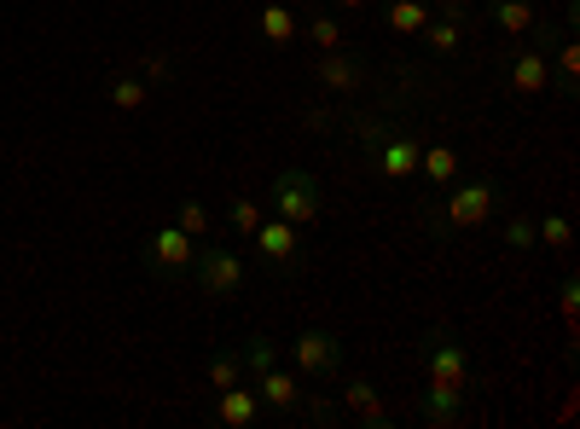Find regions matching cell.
<instances>
[{
	"instance_id": "1",
	"label": "cell",
	"mask_w": 580,
	"mask_h": 429,
	"mask_svg": "<svg viewBox=\"0 0 580 429\" xmlns=\"http://www.w3.org/2000/svg\"><path fill=\"white\" fill-rule=\"evenodd\" d=\"M500 210V186H493L488 175H476L465 186H453L447 198H436V210H430V232H470V227H482V220Z\"/></svg>"
},
{
	"instance_id": "2",
	"label": "cell",
	"mask_w": 580,
	"mask_h": 429,
	"mask_svg": "<svg viewBox=\"0 0 580 429\" xmlns=\"http://www.w3.org/2000/svg\"><path fill=\"white\" fill-rule=\"evenodd\" d=\"M273 215H285L290 227H319V215H326V192H319V180L308 168H279V180H273Z\"/></svg>"
},
{
	"instance_id": "3",
	"label": "cell",
	"mask_w": 580,
	"mask_h": 429,
	"mask_svg": "<svg viewBox=\"0 0 580 429\" xmlns=\"http://www.w3.org/2000/svg\"><path fill=\"white\" fill-rule=\"evenodd\" d=\"M192 279L203 296H215V302H227L244 290V262H238V250H198L192 255Z\"/></svg>"
},
{
	"instance_id": "4",
	"label": "cell",
	"mask_w": 580,
	"mask_h": 429,
	"mask_svg": "<svg viewBox=\"0 0 580 429\" xmlns=\"http://www.w3.org/2000/svg\"><path fill=\"white\" fill-rule=\"evenodd\" d=\"M198 238H186L175 220H168V227H157L146 238V267H151V279H180V273H192V250Z\"/></svg>"
},
{
	"instance_id": "5",
	"label": "cell",
	"mask_w": 580,
	"mask_h": 429,
	"mask_svg": "<svg viewBox=\"0 0 580 429\" xmlns=\"http://www.w3.org/2000/svg\"><path fill=\"white\" fill-rule=\"evenodd\" d=\"M424 366H430V383H453V389L470 383V354H465V342H458L453 331H441V325L424 337Z\"/></svg>"
},
{
	"instance_id": "6",
	"label": "cell",
	"mask_w": 580,
	"mask_h": 429,
	"mask_svg": "<svg viewBox=\"0 0 580 429\" xmlns=\"http://www.w3.org/2000/svg\"><path fill=\"white\" fill-rule=\"evenodd\" d=\"M290 354H297V377H337L343 371V342L331 331H302Z\"/></svg>"
},
{
	"instance_id": "7",
	"label": "cell",
	"mask_w": 580,
	"mask_h": 429,
	"mask_svg": "<svg viewBox=\"0 0 580 429\" xmlns=\"http://www.w3.org/2000/svg\"><path fill=\"white\" fill-rule=\"evenodd\" d=\"M255 250H262V262L273 267H297V250H302V227H290L285 215H262L255 220Z\"/></svg>"
},
{
	"instance_id": "8",
	"label": "cell",
	"mask_w": 580,
	"mask_h": 429,
	"mask_svg": "<svg viewBox=\"0 0 580 429\" xmlns=\"http://www.w3.org/2000/svg\"><path fill=\"white\" fill-rule=\"evenodd\" d=\"M343 418H361V429H389L395 412L383 406V394H378L371 377H349L343 383Z\"/></svg>"
},
{
	"instance_id": "9",
	"label": "cell",
	"mask_w": 580,
	"mask_h": 429,
	"mask_svg": "<svg viewBox=\"0 0 580 429\" xmlns=\"http://www.w3.org/2000/svg\"><path fill=\"white\" fill-rule=\"evenodd\" d=\"M418 140L413 134H378L371 140V157H378V175L383 180H406V175H418Z\"/></svg>"
},
{
	"instance_id": "10",
	"label": "cell",
	"mask_w": 580,
	"mask_h": 429,
	"mask_svg": "<svg viewBox=\"0 0 580 429\" xmlns=\"http://www.w3.org/2000/svg\"><path fill=\"white\" fill-rule=\"evenodd\" d=\"M413 412L430 429H453L458 418H465V389H453V383H430V389H418V401Z\"/></svg>"
},
{
	"instance_id": "11",
	"label": "cell",
	"mask_w": 580,
	"mask_h": 429,
	"mask_svg": "<svg viewBox=\"0 0 580 429\" xmlns=\"http://www.w3.org/2000/svg\"><path fill=\"white\" fill-rule=\"evenodd\" d=\"M314 81H319V88H331V93H361L366 71H361V59H354V53L331 47V53L314 59Z\"/></svg>"
},
{
	"instance_id": "12",
	"label": "cell",
	"mask_w": 580,
	"mask_h": 429,
	"mask_svg": "<svg viewBox=\"0 0 580 429\" xmlns=\"http://www.w3.org/2000/svg\"><path fill=\"white\" fill-rule=\"evenodd\" d=\"M215 424H227V429H255L262 424V394H255V383H232V389H220L215 394Z\"/></svg>"
},
{
	"instance_id": "13",
	"label": "cell",
	"mask_w": 580,
	"mask_h": 429,
	"mask_svg": "<svg viewBox=\"0 0 580 429\" xmlns=\"http://www.w3.org/2000/svg\"><path fill=\"white\" fill-rule=\"evenodd\" d=\"M510 93H522V99H534V93H545V81H552V59L540 53V47H522L517 59H510Z\"/></svg>"
},
{
	"instance_id": "14",
	"label": "cell",
	"mask_w": 580,
	"mask_h": 429,
	"mask_svg": "<svg viewBox=\"0 0 580 429\" xmlns=\"http://www.w3.org/2000/svg\"><path fill=\"white\" fill-rule=\"evenodd\" d=\"M458 18H465V7H458V0H447V12H441V18H430V24L418 29L424 47H430V53H441V59L458 53V47H465V24H458Z\"/></svg>"
},
{
	"instance_id": "15",
	"label": "cell",
	"mask_w": 580,
	"mask_h": 429,
	"mask_svg": "<svg viewBox=\"0 0 580 429\" xmlns=\"http://www.w3.org/2000/svg\"><path fill=\"white\" fill-rule=\"evenodd\" d=\"M255 383V394H262V406H273V412H290L302 401V377L297 371H279V366H267L262 377H250Z\"/></svg>"
},
{
	"instance_id": "16",
	"label": "cell",
	"mask_w": 580,
	"mask_h": 429,
	"mask_svg": "<svg viewBox=\"0 0 580 429\" xmlns=\"http://www.w3.org/2000/svg\"><path fill=\"white\" fill-rule=\"evenodd\" d=\"M552 76H557V93H563V99L580 93V47H575V36H557V47H552Z\"/></svg>"
},
{
	"instance_id": "17",
	"label": "cell",
	"mask_w": 580,
	"mask_h": 429,
	"mask_svg": "<svg viewBox=\"0 0 580 429\" xmlns=\"http://www.w3.org/2000/svg\"><path fill=\"white\" fill-rule=\"evenodd\" d=\"M488 18L505 29V36H528V29H534V0H488Z\"/></svg>"
},
{
	"instance_id": "18",
	"label": "cell",
	"mask_w": 580,
	"mask_h": 429,
	"mask_svg": "<svg viewBox=\"0 0 580 429\" xmlns=\"http://www.w3.org/2000/svg\"><path fill=\"white\" fill-rule=\"evenodd\" d=\"M255 29H262V41H273V47H290L297 41V12L290 7H279V0H273V7H262V18H255Z\"/></svg>"
},
{
	"instance_id": "19",
	"label": "cell",
	"mask_w": 580,
	"mask_h": 429,
	"mask_svg": "<svg viewBox=\"0 0 580 429\" xmlns=\"http://www.w3.org/2000/svg\"><path fill=\"white\" fill-rule=\"evenodd\" d=\"M418 168H424V180H430V186H453L458 180V151L453 146H424Z\"/></svg>"
},
{
	"instance_id": "20",
	"label": "cell",
	"mask_w": 580,
	"mask_h": 429,
	"mask_svg": "<svg viewBox=\"0 0 580 429\" xmlns=\"http://www.w3.org/2000/svg\"><path fill=\"white\" fill-rule=\"evenodd\" d=\"M290 418H297V424H314V429H331V424H343V401H326V394H302V401L290 406Z\"/></svg>"
},
{
	"instance_id": "21",
	"label": "cell",
	"mask_w": 580,
	"mask_h": 429,
	"mask_svg": "<svg viewBox=\"0 0 580 429\" xmlns=\"http://www.w3.org/2000/svg\"><path fill=\"white\" fill-rule=\"evenodd\" d=\"M383 24L395 29V36H418V29L430 24V7H424V0H389V7H383Z\"/></svg>"
},
{
	"instance_id": "22",
	"label": "cell",
	"mask_w": 580,
	"mask_h": 429,
	"mask_svg": "<svg viewBox=\"0 0 580 429\" xmlns=\"http://www.w3.org/2000/svg\"><path fill=\"white\" fill-rule=\"evenodd\" d=\"M534 244L552 250V255H569V244H575L569 215H540V220H534Z\"/></svg>"
},
{
	"instance_id": "23",
	"label": "cell",
	"mask_w": 580,
	"mask_h": 429,
	"mask_svg": "<svg viewBox=\"0 0 580 429\" xmlns=\"http://www.w3.org/2000/svg\"><path fill=\"white\" fill-rule=\"evenodd\" d=\"M105 99H111L116 111H146V99H151V93H146V81H140V76H128V71H123V76H111Z\"/></svg>"
},
{
	"instance_id": "24",
	"label": "cell",
	"mask_w": 580,
	"mask_h": 429,
	"mask_svg": "<svg viewBox=\"0 0 580 429\" xmlns=\"http://www.w3.org/2000/svg\"><path fill=\"white\" fill-rule=\"evenodd\" d=\"M238 359H244V371H250V377H262L267 366H279V342H273V337H244Z\"/></svg>"
},
{
	"instance_id": "25",
	"label": "cell",
	"mask_w": 580,
	"mask_h": 429,
	"mask_svg": "<svg viewBox=\"0 0 580 429\" xmlns=\"http://www.w3.org/2000/svg\"><path fill=\"white\" fill-rule=\"evenodd\" d=\"M175 227L186 238H203V232H210V210H203L198 198H186V203H175Z\"/></svg>"
},
{
	"instance_id": "26",
	"label": "cell",
	"mask_w": 580,
	"mask_h": 429,
	"mask_svg": "<svg viewBox=\"0 0 580 429\" xmlns=\"http://www.w3.org/2000/svg\"><path fill=\"white\" fill-rule=\"evenodd\" d=\"M210 383H215V389L244 383V359H238V354H215V359H210Z\"/></svg>"
},
{
	"instance_id": "27",
	"label": "cell",
	"mask_w": 580,
	"mask_h": 429,
	"mask_svg": "<svg viewBox=\"0 0 580 429\" xmlns=\"http://www.w3.org/2000/svg\"><path fill=\"white\" fill-rule=\"evenodd\" d=\"M227 220H232V232H238V238H250V232H255V220H262V203L232 198V203H227Z\"/></svg>"
},
{
	"instance_id": "28",
	"label": "cell",
	"mask_w": 580,
	"mask_h": 429,
	"mask_svg": "<svg viewBox=\"0 0 580 429\" xmlns=\"http://www.w3.org/2000/svg\"><path fill=\"white\" fill-rule=\"evenodd\" d=\"M505 250H534V215H510L505 220Z\"/></svg>"
},
{
	"instance_id": "29",
	"label": "cell",
	"mask_w": 580,
	"mask_h": 429,
	"mask_svg": "<svg viewBox=\"0 0 580 429\" xmlns=\"http://www.w3.org/2000/svg\"><path fill=\"white\" fill-rule=\"evenodd\" d=\"M308 36H314L319 53H331V47H343V24H337V18H314V24H308Z\"/></svg>"
},
{
	"instance_id": "30",
	"label": "cell",
	"mask_w": 580,
	"mask_h": 429,
	"mask_svg": "<svg viewBox=\"0 0 580 429\" xmlns=\"http://www.w3.org/2000/svg\"><path fill=\"white\" fill-rule=\"evenodd\" d=\"M168 76H175L168 53H146V59H140V81H168Z\"/></svg>"
},
{
	"instance_id": "31",
	"label": "cell",
	"mask_w": 580,
	"mask_h": 429,
	"mask_svg": "<svg viewBox=\"0 0 580 429\" xmlns=\"http://www.w3.org/2000/svg\"><path fill=\"white\" fill-rule=\"evenodd\" d=\"M557 307H563V319H569V331H575V319H580V285H575V279H563Z\"/></svg>"
},
{
	"instance_id": "32",
	"label": "cell",
	"mask_w": 580,
	"mask_h": 429,
	"mask_svg": "<svg viewBox=\"0 0 580 429\" xmlns=\"http://www.w3.org/2000/svg\"><path fill=\"white\" fill-rule=\"evenodd\" d=\"M337 12H366V0H331Z\"/></svg>"
}]
</instances>
